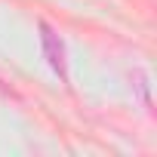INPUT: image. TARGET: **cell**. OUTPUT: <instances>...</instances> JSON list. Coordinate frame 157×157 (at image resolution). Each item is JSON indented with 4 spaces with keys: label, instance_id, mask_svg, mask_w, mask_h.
Instances as JSON below:
<instances>
[{
    "label": "cell",
    "instance_id": "obj_1",
    "mask_svg": "<svg viewBox=\"0 0 157 157\" xmlns=\"http://www.w3.org/2000/svg\"><path fill=\"white\" fill-rule=\"evenodd\" d=\"M40 43H43V52H46V59H49V65H52V71L65 80V46H62V40H59V34L46 25V22H40Z\"/></svg>",
    "mask_w": 157,
    "mask_h": 157
}]
</instances>
